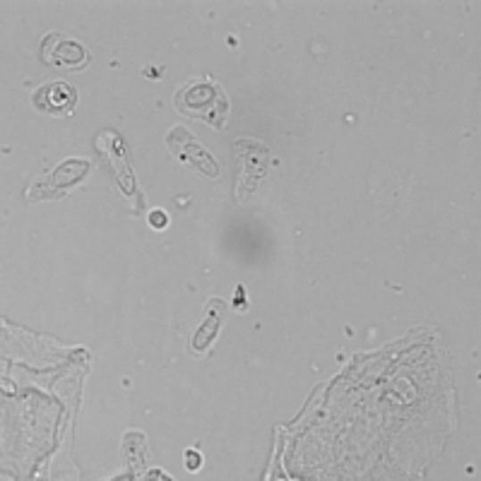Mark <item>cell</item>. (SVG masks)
<instances>
[{
  "instance_id": "1",
  "label": "cell",
  "mask_w": 481,
  "mask_h": 481,
  "mask_svg": "<svg viewBox=\"0 0 481 481\" xmlns=\"http://www.w3.org/2000/svg\"><path fill=\"white\" fill-rule=\"evenodd\" d=\"M174 104L178 113L203 120L212 128H224L229 120V96L212 78L186 79L176 89Z\"/></svg>"
},
{
  "instance_id": "2",
  "label": "cell",
  "mask_w": 481,
  "mask_h": 481,
  "mask_svg": "<svg viewBox=\"0 0 481 481\" xmlns=\"http://www.w3.org/2000/svg\"><path fill=\"white\" fill-rule=\"evenodd\" d=\"M236 154L238 162H241L236 197L238 200H245L251 193H255L258 183L268 176L270 164H272V152H270L268 145L244 137V140H238L236 143Z\"/></svg>"
},
{
  "instance_id": "3",
  "label": "cell",
  "mask_w": 481,
  "mask_h": 481,
  "mask_svg": "<svg viewBox=\"0 0 481 481\" xmlns=\"http://www.w3.org/2000/svg\"><path fill=\"white\" fill-rule=\"evenodd\" d=\"M166 145H169V150L174 152L181 162H188V164L200 169V171L205 176H210V178H220V164L214 162L212 154H210L203 145L197 143L195 137H193L183 126H176L169 130V135H166Z\"/></svg>"
},
{
  "instance_id": "4",
  "label": "cell",
  "mask_w": 481,
  "mask_h": 481,
  "mask_svg": "<svg viewBox=\"0 0 481 481\" xmlns=\"http://www.w3.org/2000/svg\"><path fill=\"white\" fill-rule=\"evenodd\" d=\"M89 171L87 159H68L65 164H61L55 171L41 178L29 188V200H44V197H58L63 195V190L72 188L75 183L82 181Z\"/></svg>"
},
{
  "instance_id": "5",
  "label": "cell",
  "mask_w": 481,
  "mask_h": 481,
  "mask_svg": "<svg viewBox=\"0 0 481 481\" xmlns=\"http://www.w3.org/2000/svg\"><path fill=\"white\" fill-rule=\"evenodd\" d=\"M32 104L34 109H39L46 116H70L78 106V89L72 87L70 82L54 79L34 92Z\"/></svg>"
},
{
  "instance_id": "6",
  "label": "cell",
  "mask_w": 481,
  "mask_h": 481,
  "mask_svg": "<svg viewBox=\"0 0 481 481\" xmlns=\"http://www.w3.org/2000/svg\"><path fill=\"white\" fill-rule=\"evenodd\" d=\"M41 55L48 65L68 68V70H79L89 63L87 48L75 39H68L63 34H48L44 39V46H41Z\"/></svg>"
},
{
  "instance_id": "7",
  "label": "cell",
  "mask_w": 481,
  "mask_h": 481,
  "mask_svg": "<svg viewBox=\"0 0 481 481\" xmlns=\"http://www.w3.org/2000/svg\"><path fill=\"white\" fill-rule=\"evenodd\" d=\"M229 316V308L221 299H212L207 303V318L205 323L200 325L193 335V349L195 352H205L212 347V342L220 335V325L224 323V318Z\"/></svg>"
},
{
  "instance_id": "8",
  "label": "cell",
  "mask_w": 481,
  "mask_h": 481,
  "mask_svg": "<svg viewBox=\"0 0 481 481\" xmlns=\"http://www.w3.org/2000/svg\"><path fill=\"white\" fill-rule=\"evenodd\" d=\"M150 224L154 227V229H164V227H166L164 210H154V212L150 214Z\"/></svg>"
},
{
  "instance_id": "9",
  "label": "cell",
  "mask_w": 481,
  "mask_h": 481,
  "mask_svg": "<svg viewBox=\"0 0 481 481\" xmlns=\"http://www.w3.org/2000/svg\"><path fill=\"white\" fill-rule=\"evenodd\" d=\"M186 460H188V462H186V467H188V469H197V467H200V455H197V452H193V450H188V452H186Z\"/></svg>"
}]
</instances>
